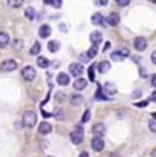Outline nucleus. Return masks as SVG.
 Here are the masks:
<instances>
[{
    "label": "nucleus",
    "mask_w": 156,
    "mask_h": 157,
    "mask_svg": "<svg viewBox=\"0 0 156 157\" xmlns=\"http://www.w3.org/2000/svg\"><path fill=\"white\" fill-rule=\"evenodd\" d=\"M94 65H91L90 68H88V73H90V80H94Z\"/></svg>",
    "instance_id": "7c9ffc66"
},
{
    "label": "nucleus",
    "mask_w": 156,
    "mask_h": 157,
    "mask_svg": "<svg viewBox=\"0 0 156 157\" xmlns=\"http://www.w3.org/2000/svg\"><path fill=\"white\" fill-rule=\"evenodd\" d=\"M80 157H88V153H80Z\"/></svg>",
    "instance_id": "37998d69"
},
{
    "label": "nucleus",
    "mask_w": 156,
    "mask_h": 157,
    "mask_svg": "<svg viewBox=\"0 0 156 157\" xmlns=\"http://www.w3.org/2000/svg\"><path fill=\"white\" fill-rule=\"evenodd\" d=\"M93 133H94L96 136H102V135L105 133V124H96L94 128H93Z\"/></svg>",
    "instance_id": "a211bd4d"
},
{
    "label": "nucleus",
    "mask_w": 156,
    "mask_h": 157,
    "mask_svg": "<svg viewBox=\"0 0 156 157\" xmlns=\"http://www.w3.org/2000/svg\"><path fill=\"white\" fill-rule=\"evenodd\" d=\"M121 53H123V55H124L126 58L129 56V50H127V48H123V50H121Z\"/></svg>",
    "instance_id": "c9c22d12"
},
{
    "label": "nucleus",
    "mask_w": 156,
    "mask_h": 157,
    "mask_svg": "<svg viewBox=\"0 0 156 157\" xmlns=\"http://www.w3.org/2000/svg\"><path fill=\"white\" fill-rule=\"evenodd\" d=\"M149 2H152V3H156V0H149Z\"/></svg>",
    "instance_id": "49530a36"
},
{
    "label": "nucleus",
    "mask_w": 156,
    "mask_h": 157,
    "mask_svg": "<svg viewBox=\"0 0 156 157\" xmlns=\"http://www.w3.org/2000/svg\"><path fill=\"white\" fill-rule=\"evenodd\" d=\"M97 52H98V44H93V47L88 50V56L93 59L96 55H97Z\"/></svg>",
    "instance_id": "b1692460"
},
{
    "label": "nucleus",
    "mask_w": 156,
    "mask_h": 157,
    "mask_svg": "<svg viewBox=\"0 0 156 157\" xmlns=\"http://www.w3.org/2000/svg\"><path fill=\"white\" fill-rule=\"evenodd\" d=\"M147 104H149V101H139V103H137L135 106H137V107H146Z\"/></svg>",
    "instance_id": "473e14b6"
},
{
    "label": "nucleus",
    "mask_w": 156,
    "mask_h": 157,
    "mask_svg": "<svg viewBox=\"0 0 156 157\" xmlns=\"http://www.w3.org/2000/svg\"><path fill=\"white\" fill-rule=\"evenodd\" d=\"M86 85H88V80L86 78L76 77L74 83H73V88H74V91H83L86 88Z\"/></svg>",
    "instance_id": "0eeeda50"
},
{
    "label": "nucleus",
    "mask_w": 156,
    "mask_h": 157,
    "mask_svg": "<svg viewBox=\"0 0 156 157\" xmlns=\"http://www.w3.org/2000/svg\"><path fill=\"white\" fill-rule=\"evenodd\" d=\"M152 85L156 88V74H153V76H152Z\"/></svg>",
    "instance_id": "e433bc0d"
},
{
    "label": "nucleus",
    "mask_w": 156,
    "mask_h": 157,
    "mask_svg": "<svg viewBox=\"0 0 156 157\" xmlns=\"http://www.w3.org/2000/svg\"><path fill=\"white\" fill-rule=\"evenodd\" d=\"M24 15H26V18L29 20V21H34L35 20V9L34 8H27L24 11Z\"/></svg>",
    "instance_id": "412c9836"
},
{
    "label": "nucleus",
    "mask_w": 156,
    "mask_h": 157,
    "mask_svg": "<svg viewBox=\"0 0 156 157\" xmlns=\"http://www.w3.org/2000/svg\"><path fill=\"white\" fill-rule=\"evenodd\" d=\"M44 3L52 5V8H56V9H59L62 6V0H44Z\"/></svg>",
    "instance_id": "5701e85b"
},
{
    "label": "nucleus",
    "mask_w": 156,
    "mask_h": 157,
    "mask_svg": "<svg viewBox=\"0 0 156 157\" xmlns=\"http://www.w3.org/2000/svg\"><path fill=\"white\" fill-rule=\"evenodd\" d=\"M37 63H38L39 68H49L50 67V60H47L46 58H42V56H39L37 59Z\"/></svg>",
    "instance_id": "aec40b11"
},
{
    "label": "nucleus",
    "mask_w": 156,
    "mask_h": 157,
    "mask_svg": "<svg viewBox=\"0 0 156 157\" xmlns=\"http://www.w3.org/2000/svg\"><path fill=\"white\" fill-rule=\"evenodd\" d=\"M21 77L24 78L26 82H32L34 78L37 77V71H35V68H32L30 65L24 67V68L21 70Z\"/></svg>",
    "instance_id": "7ed1b4c3"
},
{
    "label": "nucleus",
    "mask_w": 156,
    "mask_h": 157,
    "mask_svg": "<svg viewBox=\"0 0 156 157\" xmlns=\"http://www.w3.org/2000/svg\"><path fill=\"white\" fill-rule=\"evenodd\" d=\"M152 156H155V157H156V150H153V153H152Z\"/></svg>",
    "instance_id": "c03bdc74"
},
{
    "label": "nucleus",
    "mask_w": 156,
    "mask_h": 157,
    "mask_svg": "<svg viewBox=\"0 0 156 157\" xmlns=\"http://www.w3.org/2000/svg\"><path fill=\"white\" fill-rule=\"evenodd\" d=\"M83 136H85V133H83V128H82L80 125H76V127H74V130L70 133V139H71V142H73V144H76V145H79V144L83 140Z\"/></svg>",
    "instance_id": "f03ea898"
},
{
    "label": "nucleus",
    "mask_w": 156,
    "mask_h": 157,
    "mask_svg": "<svg viewBox=\"0 0 156 157\" xmlns=\"http://www.w3.org/2000/svg\"><path fill=\"white\" fill-rule=\"evenodd\" d=\"M39 52H41V44H39V42H35V44H34V47L30 48V52H29V53H30L32 56H35V55H38Z\"/></svg>",
    "instance_id": "393cba45"
},
{
    "label": "nucleus",
    "mask_w": 156,
    "mask_h": 157,
    "mask_svg": "<svg viewBox=\"0 0 156 157\" xmlns=\"http://www.w3.org/2000/svg\"><path fill=\"white\" fill-rule=\"evenodd\" d=\"M111 58H112V60H114V62H121V60H124V58H126V56H124V55L121 53V50H120V52H114Z\"/></svg>",
    "instance_id": "4be33fe9"
},
{
    "label": "nucleus",
    "mask_w": 156,
    "mask_h": 157,
    "mask_svg": "<svg viewBox=\"0 0 156 157\" xmlns=\"http://www.w3.org/2000/svg\"><path fill=\"white\" fill-rule=\"evenodd\" d=\"M139 95H141V92H139V91H135L132 97H134V98H138V97H139Z\"/></svg>",
    "instance_id": "4c0bfd02"
},
{
    "label": "nucleus",
    "mask_w": 156,
    "mask_h": 157,
    "mask_svg": "<svg viewBox=\"0 0 156 157\" xmlns=\"http://www.w3.org/2000/svg\"><path fill=\"white\" fill-rule=\"evenodd\" d=\"M15 68H17V62L12 60V59L3 60L2 65H0V70H2V71H14Z\"/></svg>",
    "instance_id": "39448f33"
},
{
    "label": "nucleus",
    "mask_w": 156,
    "mask_h": 157,
    "mask_svg": "<svg viewBox=\"0 0 156 157\" xmlns=\"http://www.w3.org/2000/svg\"><path fill=\"white\" fill-rule=\"evenodd\" d=\"M23 2L24 0H8V5L11 6V8H18L23 5Z\"/></svg>",
    "instance_id": "bb28decb"
},
{
    "label": "nucleus",
    "mask_w": 156,
    "mask_h": 157,
    "mask_svg": "<svg viewBox=\"0 0 156 157\" xmlns=\"http://www.w3.org/2000/svg\"><path fill=\"white\" fill-rule=\"evenodd\" d=\"M152 117H153V118H155V119H156V112H155V113H153V115H152Z\"/></svg>",
    "instance_id": "a18cd8bd"
},
{
    "label": "nucleus",
    "mask_w": 156,
    "mask_h": 157,
    "mask_svg": "<svg viewBox=\"0 0 156 157\" xmlns=\"http://www.w3.org/2000/svg\"><path fill=\"white\" fill-rule=\"evenodd\" d=\"M102 39H103L102 32H91V33H90V41H91L93 44H100Z\"/></svg>",
    "instance_id": "9b49d317"
},
{
    "label": "nucleus",
    "mask_w": 156,
    "mask_h": 157,
    "mask_svg": "<svg viewBox=\"0 0 156 157\" xmlns=\"http://www.w3.org/2000/svg\"><path fill=\"white\" fill-rule=\"evenodd\" d=\"M91 23H93L94 26H100V24H103V15H102L100 12H96V14L91 17Z\"/></svg>",
    "instance_id": "dca6fc26"
},
{
    "label": "nucleus",
    "mask_w": 156,
    "mask_h": 157,
    "mask_svg": "<svg viewBox=\"0 0 156 157\" xmlns=\"http://www.w3.org/2000/svg\"><path fill=\"white\" fill-rule=\"evenodd\" d=\"M98 3H100V5H103V6H105V5H108V0H97Z\"/></svg>",
    "instance_id": "58836bf2"
},
{
    "label": "nucleus",
    "mask_w": 156,
    "mask_h": 157,
    "mask_svg": "<svg viewBox=\"0 0 156 157\" xmlns=\"http://www.w3.org/2000/svg\"><path fill=\"white\" fill-rule=\"evenodd\" d=\"M47 48H49V52H52V53H56L59 48H61V45H59L58 41H50V42H49V45H47Z\"/></svg>",
    "instance_id": "6ab92c4d"
},
{
    "label": "nucleus",
    "mask_w": 156,
    "mask_h": 157,
    "mask_svg": "<svg viewBox=\"0 0 156 157\" xmlns=\"http://www.w3.org/2000/svg\"><path fill=\"white\" fill-rule=\"evenodd\" d=\"M68 83H70L68 74H65V73H59L58 74V85H61V86H67Z\"/></svg>",
    "instance_id": "f8f14e48"
},
{
    "label": "nucleus",
    "mask_w": 156,
    "mask_h": 157,
    "mask_svg": "<svg viewBox=\"0 0 156 157\" xmlns=\"http://www.w3.org/2000/svg\"><path fill=\"white\" fill-rule=\"evenodd\" d=\"M96 97H97L98 100H108V97L103 94V89H102V88H98V89H97V94H96Z\"/></svg>",
    "instance_id": "cd10ccee"
},
{
    "label": "nucleus",
    "mask_w": 156,
    "mask_h": 157,
    "mask_svg": "<svg viewBox=\"0 0 156 157\" xmlns=\"http://www.w3.org/2000/svg\"><path fill=\"white\" fill-rule=\"evenodd\" d=\"M50 33H52V29H50L49 24H42V26L39 27V30H38L39 38H49Z\"/></svg>",
    "instance_id": "1a4fd4ad"
},
{
    "label": "nucleus",
    "mask_w": 156,
    "mask_h": 157,
    "mask_svg": "<svg viewBox=\"0 0 156 157\" xmlns=\"http://www.w3.org/2000/svg\"><path fill=\"white\" fill-rule=\"evenodd\" d=\"M90 119H91V112L90 110H85V113L82 117V122H88Z\"/></svg>",
    "instance_id": "c85d7f7f"
},
{
    "label": "nucleus",
    "mask_w": 156,
    "mask_h": 157,
    "mask_svg": "<svg viewBox=\"0 0 156 157\" xmlns=\"http://www.w3.org/2000/svg\"><path fill=\"white\" fill-rule=\"evenodd\" d=\"M83 73V65L82 63H71L70 65V74L74 77H80Z\"/></svg>",
    "instance_id": "423d86ee"
},
{
    "label": "nucleus",
    "mask_w": 156,
    "mask_h": 157,
    "mask_svg": "<svg viewBox=\"0 0 156 157\" xmlns=\"http://www.w3.org/2000/svg\"><path fill=\"white\" fill-rule=\"evenodd\" d=\"M117 3L120 6H127V5L130 3V0H117Z\"/></svg>",
    "instance_id": "2f4dec72"
},
{
    "label": "nucleus",
    "mask_w": 156,
    "mask_h": 157,
    "mask_svg": "<svg viewBox=\"0 0 156 157\" xmlns=\"http://www.w3.org/2000/svg\"><path fill=\"white\" fill-rule=\"evenodd\" d=\"M82 101H83L82 95H73V97H71V104H73V106H79Z\"/></svg>",
    "instance_id": "a878e982"
},
{
    "label": "nucleus",
    "mask_w": 156,
    "mask_h": 157,
    "mask_svg": "<svg viewBox=\"0 0 156 157\" xmlns=\"http://www.w3.org/2000/svg\"><path fill=\"white\" fill-rule=\"evenodd\" d=\"M134 45H135V48H137L138 52H144L147 48V41H146V38H142V36H138V38H135Z\"/></svg>",
    "instance_id": "6e6552de"
},
{
    "label": "nucleus",
    "mask_w": 156,
    "mask_h": 157,
    "mask_svg": "<svg viewBox=\"0 0 156 157\" xmlns=\"http://www.w3.org/2000/svg\"><path fill=\"white\" fill-rule=\"evenodd\" d=\"M106 20H108V24L109 26H117L118 23H120V17H118V14H115V12H111Z\"/></svg>",
    "instance_id": "ddd939ff"
},
{
    "label": "nucleus",
    "mask_w": 156,
    "mask_h": 157,
    "mask_svg": "<svg viewBox=\"0 0 156 157\" xmlns=\"http://www.w3.org/2000/svg\"><path fill=\"white\" fill-rule=\"evenodd\" d=\"M62 115H64V113H62V110H59V109L56 110V112H55V117L58 118V119H62V118H64Z\"/></svg>",
    "instance_id": "72a5a7b5"
},
{
    "label": "nucleus",
    "mask_w": 156,
    "mask_h": 157,
    "mask_svg": "<svg viewBox=\"0 0 156 157\" xmlns=\"http://www.w3.org/2000/svg\"><path fill=\"white\" fill-rule=\"evenodd\" d=\"M42 115H44V118H50L52 117V113H47V112H44V110H42Z\"/></svg>",
    "instance_id": "ea45409f"
},
{
    "label": "nucleus",
    "mask_w": 156,
    "mask_h": 157,
    "mask_svg": "<svg viewBox=\"0 0 156 157\" xmlns=\"http://www.w3.org/2000/svg\"><path fill=\"white\" fill-rule=\"evenodd\" d=\"M105 91H106V94H108L109 97H112V95L117 94V86H115L114 83H106V85H105Z\"/></svg>",
    "instance_id": "4468645a"
},
{
    "label": "nucleus",
    "mask_w": 156,
    "mask_h": 157,
    "mask_svg": "<svg viewBox=\"0 0 156 157\" xmlns=\"http://www.w3.org/2000/svg\"><path fill=\"white\" fill-rule=\"evenodd\" d=\"M9 44V35L6 32H0V47H6Z\"/></svg>",
    "instance_id": "f3484780"
},
{
    "label": "nucleus",
    "mask_w": 156,
    "mask_h": 157,
    "mask_svg": "<svg viewBox=\"0 0 156 157\" xmlns=\"http://www.w3.org/2000/svg\"><path fill=\"white\" fill-rule=\"evenodd\" d=\"M152 62H153V63L156 65V50L153 52V53H152Z\"/></svg>",
    "instance_id": "f704fd0d"
},
{
    "label": "nucleus",
    "mask_w": 156,
    "mask_h": 157,
    "mask_svg": "<svg viewBox=\"0 0 156 157\" xmlns=\"http://www.w3.org/2000/svg\"><path fill=\"white\" fill-rule=\"evenodd\" d=\"M17 48H21V41H17Z\"/></svg>",
    "instance_id": "79ce46f5"
},
{
    "label": "nucleus",
    "mask_w": 156,
    "mask_h": 157,
    "mask_svg": "<svg viewBox=\"0 0 156 157\" xmlns=\"http://www.w3.org/2000/svg\"><path fill=\"white\" fill-rule=\"evenodd\" d=\"M111 68V63L108 62V60H103V62H100L97 65V70H98V73H108V70Z\"/></svg>",
    "instance_id": "2eb2a0df"
},
{
    "label": "nucleus",
    "mask_w": 156,
    "mask_h": 157,
    "mask_svg": "<svg viewBox=\"0 0 156 157\" xmlns=\"http://www.w3.org/2000/svg\"><path fill=\"white\" fill-rule=\"evenodd\" d=\"M149 128H150L153 133H156V119H155V118H153V119L149 122Z\"/></svg>",
    "instance_id": "c756f323"
},
{
    "label": "nucleus",
    "mask_w": 156,
    "mask_h": 157,
    "mask_svg": "<svg viewBox=\"0 0 156 157\" xmlns=\"http://www.w3.org/2000/svg\"><path fill=\"white\" fill-rule=\"evenodd\" d=\"M39 133H41V135H49V133H52V125H50V124H49V122H46V121H44V122H41V124H39Z\"/></svg>",
    "instance_id": "9d476101"
},
{
    "label": "nucleus",
    "mask_w": 156,
    "mask_h": 157,
    "mask_svg": "<svg viewBox=\"0 0 156 157\" xmlns=\"http://www.w3.org/2000/svg\"><path fill=\"white\" fill-rule=\"evenodd\" d=\"M152 101H155V103H156V91L152 94Z\"/></svg>",
    "instance_id": "a19ab883"
},
{
    "label": "nucleus",
    "mask_w": 156,
    "mask_h": 157,
    "mask_svg": "<svg viewBox=\"0 0 156 157\" xmlns=\"http://www.w3.org/2000/svg\"><path fill=\"white\" fill-rule=\"evenodd\" d=\"M35 124H37V113L34 110L24 112V115H23V125L26 128H32V127H35Z\"/></svg>",
    "instance_id": "f257e3e1"
},
{
    "label": "nucleus",
    "mask_w": 156,
    "mask_h": 157,
    "mask_svg": "<svg viewBox=\"0 0 156 157\" xmlns=\"http://www.w3.org/2000/svg\"><path fill=\"white\" fill-rule=\"evenodd\" d=\"M91 147H93L94 151H98V153H100V151L105 148V140H103V137L96 136L93 140H91Z\"/></svg>",
    "instance_id": "20e7f679"
}]
</instances>
